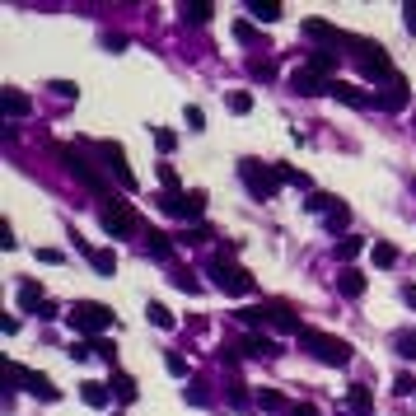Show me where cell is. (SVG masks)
<instances>
[{
    "label": "cell",
    "instance_id": "cell-1",
    "mask_svg": "<svg viewBox=\"0 0 416 416\" xmlns=\"http://www.w3.org/2000/svg\"><path fill=\"white\" fill-rule=\"evenodd\" d=\"M239 323L244 327H276V332H304L299 327V313H295L285 299H262V304H253V309H239Z\"/></svg>",
    "mask_w": 416,
    "mask_h": 416
},
{
    "label": "cell",
    "instance_id": "cell-2",
    "mask_svg": "<svg viewBox=\"0 0 416 416\" xmlns=\"http://www.w3.org/2000/svg\"><path fill=\"white\" fill-rule=\"evenodd\" d=\"M206 276H211V285H216V290H225V295H253V290H258L253 272H248V267H239L230 253H216V258L206 262Z\"/></svg>",
    "mask_w": 416,
    "mask_h": 416
},
{
    "label": "cell",
    "instance_id": "cell-3",
    "mask_svg": "<svg viewBox=\"0 0 416 416\" xmlns=\"http://www.w3.org/2000/svg\"><path fill=\"white\" fill-rule=\"evenodd\" d=\"M299 346H304L318 365H332V370L351 365V341L332 337V332H323V327H304V332H299Z\"/></svg>",
    "mask_w": 416,
    "mask_h": 416
},
{
    "label": "cell",
    "instance_id": "cell-4",
    "mask_svg": "<svg viewBox=\"0 0 416 416\" xmlns=\"http://www.w3.org/2000/svg\"><path fill=\"white\" fill-rule=\"evenodd\" d=\"M57 159L66 164V173H70V178H80V183L89 187L94 197H103V201H117V197H112V187H108V178H103V173L94 169L89 159H84V150H75V145H57Z\"/></svg>",
    "mask_w": 416,
    "mask_h": 416
},
{
    "label": "cell",
    "instance_id": "cell-5",
    "mask_svg": "<svg viewBox=\"0 0 416 416\" xmlns=\"http://www.w3.org/2000/svg\"><path fill=\"white\" fill-rule=\"evenodd\" d=\"M66 323L75 327V337H103L112 327V309L98 304V299H75L70 313H66Z\"/></svg>",
    "mask_w": 416,
    "mask_h": 416
},
{
    "label": "cell",
    "instance_id": "cell-6",
    "mask_svg": "<svg viewBox=\"0 0 416 416\" xmlns=\"http://www.w3.org/2000/svg\"><path fill=\"white\" fill-rule=\"evenodd\" d=\"M239 178H244V187L258 201H272L281 192V169H272L262 159H239Z\"/></svg>",
    "mask_w": 416,
    "mask_h": 416
},
{
    "label": "cell",
    "instance_id": "cell-7",
    "mask_svg": "<svg viewBox=\"0 0 416 416\" xmlns=\"http://www.w3.org/2000/svg\"><path fill=\"white\" fill-rule=\"evenodd\" d=\"M346 47H355V66L365 70V75H374V80H398V70H393V61H388V52L379 43H365V38H351Z\"/></svg>",
    "mask_w": 416,
    "mask_h": 416
},
{
    "label": "cell",
    "instance_id": "cell-8",
    "mask_svg": "<svg viewBox=\"0 0 416 416\" xmlns=\"http://www.w3.org/2000/svg\"><path fill=\"white\" fill-rule=\"evenodd\" d=\"M154 201H159L164 216L192 220V225H201V216H206V192H159Z\"/></svg>",
    "mask_w": 416,
    "mask_h": 416
},
{
    "label": "cell",
    "instance_id": "cell-9",
    "mask_svg": "<svg viewBox=\"0 0 416 416\" xmlns=\"http://www.w3.org/2000/svg\"><path fill=\"white\" fill-rule=\"evenodd\" d=\"M98 225L112 234V239H126V234L140 230V216L126 206V201H103V211H98Z\"/></svg>",
    "mask_w": 416,
    "mask_h": 416
},
{
    "label": "cell",
    "instance_id": "cell-10",
    "mask_svg": "<svg viewBox=\"0 0 416 416\" xmlns=\"http://www.w3.org/2000/svg\"><path fill=\"white\" fill-rule=\"evenodd\" d=\"M10 384H24V388L33 393V398H43V402H57V398H61V388L52 384L47 374L29 370V365H19V360H10Z\"/></svg>",
    "mask_w": 416,
    "mask_h": 416
},
{
    "label": "cell",
    "instance_id": "cell-11",
    "mask_svg": "<svg viewBox=\"0 0 416 416\" xmlns=\"http://www.w3.org/2000/svg\"><path fill=\"white\" fill-rule=\"evenodd\" d=\"M94 150H98V159H108V169L117 173V183H122L126 192H136V173L126 169V150H122V145H117V140H98Z\"/></svg>",
    "mask_w": 416,
    "mask_h": 416
},
{
    "label": "cell",
    "instance_id": "cell-12",
    "mask_svg": "<svg viewBox=\"0 0 416 416\" xmlns=\"http://www.w3.org/2000/svg\"><path fill=\"white\" fill-rule=\"evenodd\" d=\"M304 38H309V43H323L327 52H337V47L351 43V38H346L337 24H327V19H304Z\"/></svg>",
    "mask_w": 416,
    "mask_h": 416
},
{
    "label": "cell",
    "instance_id": "cell-13",
    "mask_svg": "<svg viewBox=\"0 0 416 416\" xmlns=\"http://www.w3.org/2000/svg\"><path fill=\"white\" fill-rule=\"evenodd\" d=\"M75 248L89 258V267L98 272V276H112V272H117V253H112V248H89L84 239H75Z\"/></svg>",
    "mask_w": 416,
    "mask_h": 416
},
{
    "label": "cell",
    "instance_id": "cell-14",
    "mask_svg": "<svg viewBox=\"0 0 416 416\" xmlns=\"http://www.w3.org/2000/svg\"><path fill=\"white\" fill-rule=\"evenodd\" d=\"M374 108H384V112H402L407 108V80H393V84H384V94H374Z\"/></svg>",
    "mask_w": 416,
    "mask_h": 416
},
{
    "label": "cell",
    "instance_id": "cell-15",
    "mask_svg": "<svg viewBox=\"0 0 416 416\" xmlns=\"http://www.w3.org/2000/svg\"><path fill=\"white\" fill-rule=\"evenodd\" d=\"M290 89L304 94V98H313V94H332V80L313 75V70H295V75H290Z\"/></svg>",
    "mask_w": 416,
    "mask_h": 416
},
{
    "label": "cell",
    "instance_id": "cell-16",
    "mask_svg": "<svg viewBox=\"0 0 416 416\" xmlns=\"http://www.w3.org/2000/svg\"><path fill=\"white\" fill-rule=\"evenodd\" d=\"M332 98H341L346 108H370L374 94H365L360 84H346V80H332Z\"/></svg>",
    "mask_w": 416,
    "mask_h": 416
},
{
    "label": "cell",
    "instance_id": "cell-17",
    "mask_svg": "<svg viewBox=\"0 0 416 416\" xmlns=\"http://www.w3.org/2000/svg\"><path fill=\"white\" fill-rule=\"evenodd\" d=\"M239 351L253 355V360H272V355H276V341L267 337V332H248V337L239 341Z\"/></svg>",
    "mask_w": 416,
    "mask_h": 416
},
{
    "label": "cell",
    "instance_id": "cell-18",
    "mask_svg": "<svg viewBox=\"0 0 416 416\" xmlns=\"http://www.w3.org/2000/svg\"><path fill=\"white\" fill-rule=\"evenodd\" d=\"M19 309H24V313H43L47 309V295H43L38 281H19Z\"/></svg>",
    "mask_w": 416,
    "mask_h": 416
},
{
    "label": "cell",
    "instance_id": "cell-19",
    "mask_svg": "<svg viewBox=\"0 0 416 416\" xmlns=\"http://www.w3.org/2000/svg\"><path fill=\"white\" fill-rule=\"evenodd\" d=\"M346 407H351V416H374V393L365 384H351L346 388Z\"/></svg>",
    "mask_w": 416,
    "mask_h": 416
},
{
    "label": "cell",
    "instance_id": "cell-20",
    "mask_svg": "<svg viewBox=\"0 0 416 416\" xmlns=\"http://www.w3.org/2000/svg\"><path fill=\"white\" fill-rule=\"evenodd\" d=\"M0 108H5V117H24L33 108V98L24 89H0Z\"/></svg>",
    "mask_w": 416,
    "mask_h": 416
},
{
    "label": "cell",
    "instance_id": "cell-21",
    "mask_svg": "<svg viewBox=\"0 0 416 416\" xmlns=\"http://www.w3.org/2000/svg\"><path fill=\"white\" fill-rule=\"evenodd\" d=\"M80 398H84V407H108V402H112V388L98 384V379H84V384H80Z\"/></svg>",
    "mask_w": 416,
    "mask_h": 416
},
{
    "label": "cell",
    "instance_id": "cell-22",
    "mask_svg": "<svg viewBox=\"0 0 416 416\" xmlns=\"http://www.w3.org/2000/svg\"><path fill=\"white\" fill-rule=\"evenodd\" d=\"M337 57H341V52L318 47V52H309V66H304V70H313V75H332V70H337Z\"/></svg>",
    "mask_w": 416,
    "mask_h": 416
},
{
    "label": "cell",
    "instance_id": "cell-23",
    "mask_svg": "<svg viewBox=\"0 0 416 416\" xmlns=\"http://www.w3.org/2000/svg\"><path fill=\"white\" fill-rule=\"evenodd\" d=\"M112 398H117V402H136L140 398V388H136V379H131V374H117V370H112Z\"/></svg>",
    "mask_w": 416,
    "mask_h": 416
},
{
    "label": "cell",
    "instance_id": "cell-24",
    "mask_svg": "<svg viewBox=\"0 0 416 416\" xmlns=\"http://www.w3.org/2000/svg\"><path fill=\"white\" fill-rule=\"evenodd\" d=\"M337 290L346 295V299H360V295H365V276H360L355 267H346V272L337 276Z\"/></svg>",
    "mask_w": 416,
    "mask_h": 416
},
{
    "label": "cell",
    "instance_id": "cell-25",
    "mask_svg": "<svg viewBox=\"0 0 416 416\" xmlns=\"http://www.w3.org/2000/svg\"><path fill=\"white\" fill-rule=\"evenodd\" d=\"M248 15L258 19V24H276V19H281V5H276V0H248Z\"/></svg>",
    "mask_w": 416,
    "mask_h": 416
},
{
    "label": "cell",
    "instance_id": "cell-26",
    "mask_svg": "<svg viewBox=\"0 0 416 416\" xmlns=\"http://www.w3.org/2000/svg\"><path fill=\"white\" fill-rule=\"evenodd\" d=\"M211 15H216V5H211V0H192V5H183V19L187 24H211Z\"/></svg>",
    "mask_w": 416,
    "mask_h": 416
},
{
    "label": "cell",
    "instance_id": "cell-27",
    "mask_svg": "<svg viewBox=\"0 0 416 416\" xmlns=\"http://www.w3.org/2000/svg\"><path fill=\"white\" fill-rule=\"evenodd\" d=\"M304 206L313 211V216H332V211H341V197H332V192H313Z\"/></svg>",
    "mask_w": 416,
    "mask_h": 416
},
{
    "label": "cell",
    "instance_id": "cell-28",
    "mask_svg": "<svg viewBox=\"0 0 416 416\" xmlns=\"http://www.w3.org/2000/svg\"><path fill=\"white\" fill-rule=\"evenodd\" d=\"M360 253H365V239H360V234H341L337 239V258L341 262H355Z\"/></svg>",
    "mask_w": 416,
    "mask_h": 416
},
{
    "label": "cell",
    "instance_id": "cell-29",
    "mask_svg": "<svg viewBox=\"0 0 416 416\" xmlns=\"http://www.w3.org/2000/svg\"><path fill=\"white\" fill-rule=\"evenodd\" d=\"M145 253H150V258H173L169 234H164V230H150V234H145Z\"/></svg>",
    "mask_w": 416,
    "mask_h": 416
},
{
    "label": "cell",
    "instance_id": "cell-30",
    "mask_svg": "<svg viewBox=\"0 0 416 416\" xmlns=\"http://www.w3.org/2000/svg\"><path fill=\"white\" fill-rule=\"evenodd\" d=\"M370 258H374V267H398V248L388 244V239H374V244H370Z\"/></svg>",
    "mask_w": 416,
    "mask_h": 416
},
{
    "label": "cell",
    "instance_id": "cell-31",
    "mask_svg": "<svg viewBox=\"0 0 416 416\" xmlns=\"http://www.w3.org/2000/svg\"><path fill=\"white\" fill-rule=\"evenodd\" d=\"M258 402H262V412H290L285 393H276V388H262V393H258Z\"/></svg>",
    "mask_w": 416,
    "mask_h": 416
},
{
    "label": "cell",
    "instance_id": "cell-32",
    "mask_svg": "<svg viewBox=\"0 0 416 416\" xmlns=\"http://www.w3.org/2000/svg\"><path fill=\"white\" fill-rule=\"evenodd\" d=\"M183 398L192 402V407H206V402H211V388H206V384H197V379H192V384L183 388Z\"/></svg>",
    "mask_w": 416,
    "mask_h": 416
},
{
    "label": "cell",
    "instance_id": "cell-33",
    "mask_svg": "<svg viewBox=\"0 0 416 416\" xmlns=\"http://www.w3.org/2000/svg\"><path fill=\"white\" fill-rule=\"evenodd\" d=\"M393 351H398L402 360H416V332H402V337H393Z\"/></svg>",
    "mask_w": 416,
    "mask_h": 416
},
{
    "label": "cell",
    "instance_id": "cell-34",
    "mask_svg": "<svg viewBox=\"0 0 416 416\" xmlns=\"http://www.w3.org/2000/svg\"><path fill=\"white\" fill-rule=\"evenodd\" d=\"M248 75H253V80H272V75H276V66L267 61V57H253V61H248Z\"/></svg>",
    "mask_w": 416,
    "mask_h": 416
},
{
    "label": "cell",
    "instance_id": "cell-35",
    "mask_svg": "<svg viewBox=\"0 0 416 416\" xmlns=\"http://www.w3.org/2000/svg\"><path fill=\"white\" fill-rule=\"evenodd\" d=\"M145 313H150V323H154V327H164V332H173V313H169L164 304H150Z\"/></svg>",
    "mask_w": 416,
    "mask_h": 416
},
{
    "label": "cell",
    "instance_id": "cell-36",
    "mask_svg": "<svg viewBox=\"0 0 416 416\" xmlns=\"http://www.w3.org/2000/svg\"><path fill=\"white\" fill-rule=\"evenodd\" d=\"M164 370H169L173 379H187V360L178 351H169V355H164Z\"/></svg>",
    "mask_w": 416,
    "mask_h": 416
},
{
    "label": "cell",
    "instance_id": "cell-37",
    "mask_svg": "<svg viewBox=\"0 0 416 416\" xmlns=\"http://www.w3.org/2000/svg\"><path fill=\"white\" fill-rule=\"evenodd\" d=\"M230 112H239V117H244V112H253V94H248V89L230 94Z\"/></svg>",
    "mask_w": 416,
    "mask_h": 416
},
{
    "label": "cell",
    "instance_id": "cell-38",
    "mask_svg": "<svg viewBox=\"0 0 416 416\" xmlns=\"http://www.w3.org/2000/svg\"><path fill=\"white\" fill-rule=\"evenodd\" d=\"M154 145H159V150L169 154L173 145H178V131H169V126H154Z\"/></svg>",
    "mask_w": 416,
    "mask_h": 416
},
{
    "label": "cell",
    "instance_id": "cell-39",
    "mask_svg": "<svg viewBox=\"0 0 416 416\" xmlns=\"http://www.w3.org/2000/svg\"><path fill=\"white\" fill-rule=\"evenodd\" d=\"M230 402H234V407H248V402H253V398H248V384H244V379H230Z\"/></svg>",
    "mask_w": 416,
    "mask_h": 416
},
{
    "label": "cell",
    "instance_id": "cell-40",
    "mask_svg": "<svg viewBox=\"0 0 416 416\" xmlns=\"http://www.w3.org/2000/svg\"><path fill=\"white\" fill-rule=\"evenodd\" d=\"M281 183H295V187H309V173L290 169V164H281Z\"/></svg>",
    "mask_w": 416,
    "mask_h": 416
},
{
    "label": "cell",
    "instance_id": "cell-41",
    "mask_svg": "<svg viewBox=\"0 0 416 416\" xmlns=\"http://www.w3.org/2000/svg\"><path fill=\"white\" fill-rule=\"evenodd\" d=\"M234 38H239V43H258V29H253L248 19H239V24H234Z\"/></svg>",
    "mask_w": 416,
    "mask_h": 416
},
{
    "label": "cell",
    "instance_id": "cell-42",
    "mask_svg": "<svg viewBox=\"0 0 416 416\" xmlns=\"http://www.w3.org/2000/svg\"><path fill=\"white\" fill-rule=\"evenodd\" d=\"M187 131H206V112H201L197 103L187 108Z\"/></svg>",
    "mask_w": 416,
    "mask_h": 416
},
{
    "label": "cell",
    "instance_id": "cell-43",
    "mask_svg": "<svg viewBox=\"0 0 416 416\" xmlns=\"http://www.w3.org/2000/svg\"><path fill=\"white\" fill-rule=\"evenodd\" d=\"M346 220H351V211L341 206V211H332V216H327V230H332V234H337V230H346Z\"/></svg>",
    "mask_w": 416,
    "mask_h": 416
},
{
    "label": "cell",
    "instance_id": "cell-44",
    "mask_svg": "<svg viewBox=\"0 0 416 416\" xmlns=\"http://www.w3.org/2000/svg\"><path fill=\"white\" fill-rule=\"evenodd\" d=\"M393 393H398V398H407V393H416L412 374H398V384H393Z\"/></svg>",
    "mask_w": 416,
    "mask_h": 416
},
{
    "label": "cell",
    "instance_id": "cell-45",
    "mask_svg": "<svg viewBox=\"0 0 416 416\" xmlns=\"http://www.w3.org/2000/svg\"><path fill=\"white\" fill-rule=\"evenodd\" d=\"M285 416H318V407H313V402H290V412Z\"/></svg>",
    "mask_w": 416,
    "mask_h": 416
},
{
    "label": "cell",
    "instance_id": "cell-46",
    "mask_svg": "<svg viewBox=\"0 0 416 416\" xmlns=\"http://www.w3.org/2000/svg\"><path fill=\"white\" fill-rule=\"evenodd\" d=\"M0 248H19L15 230H10V220H5V225H0Z\"/></svg>",
    "mask_w": 416,
    "mask_h": 416
},
{
    "label": "cell",
    "instance_id": "cell-47",
    "mask_svg": "<svg viewBox=\"0 0 416 416\" xmlns=\"http://www.w3.org/2000/svg\"><path fill=\"white\" fill-rule=\"evenodd\" d=\"M52 89L61 94V98H75V94H80V84H70V80H57V84H52Z\"/></svg>",
    "mask_w": 416,
    "mask_h": 416
},
{
    "label": "cell",
    "instance_id": "cell-48",
    "mask_svg": "<svg viewBox=\"0 0 416 416\" xmlns=\"http://www.w3.org/2000/svg\"><path fill=\"white\" fill-rule=\"evenodd\" d=\"M38 262H47V267H57V262H61V253H57V248H38Z\"/></svg>",
    "mask_w": 416,
    "mask_h": 416
},
{
    "label": "cell",
    "instance_id": "cell-49",
    "mask_svg": "<svg viewBox=\"0 0 416 416\" xmlns=\"http://www.w3.org/2000/svg\"><path fill=\"white\" fill-rule=\"evenodd\" d=\"M173 285H178V290H187V295H197V276H173Z\"/></svg>",
    "mask_w": 416,
    "mask_h": 416
},
{
    "label": "cell",
    "instance_id": "cell-50",
    "mask_svg": "<svg viewBox=\"0 0 416 416\" xmlns=\"http://www.w3.org/2000/svg\"><path fill=\"white\" fill-rule=\"evenodd\" d=\"M103 47H108V52H122L126 38H122V33H108V38H103Z\"/></svg>",
    "mask_w": 416,
    "mask_h": 416
},
{
    "label": "cell",
    "instance_id": "cell-51",
    "mask_svg": "<svg viewBox=\"0 0 416 416\" xmlns=\"http://www.w3.org/2000/svg\"><path fill=\"white\" fill-rule=\"evenodd\" d=\"M402 19H407V33H416V5H412V0L402 5Z\"/></svg>",
    "mask_w": 416,
    "mask_h": 416
},
{
    "label": "cell",
    "instance_id": "cell-52",
    "mask_svg": "<svg viewBox=\"0 0 416 416\" xmlns=\"http://www.w3.org/2000/svg\"><path fill=\"white\" fill-rule=\"evenodd\" d=\"M402 299H407V304L416 309V285H402Z\"/></svg>",
    "mask_w": 416,
    "mask_h": 416
}]
</instances>
